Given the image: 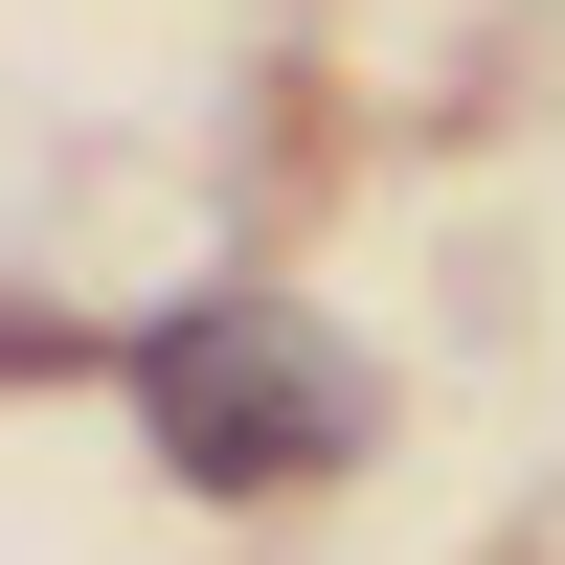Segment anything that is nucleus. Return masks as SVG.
<instances>
[{
    "mask_svg": "<svg viewBox=\"0 0 565 565\" xmlns=\"http://www.w3.org/2000/svg\"><path fill=\"white\" fill-rule=\"evenodd\" d=\"M136 407H159V452L204 498H317L362 452V362L317 340L295 295H204V317H159L136 340Z\"/></svg>",
    "mask_w": 565,
    "mask_h": 565,
    "instance_id": "f257e3e1",
    "label": "nucleus"
}]
</instances>
